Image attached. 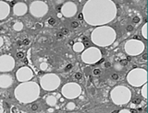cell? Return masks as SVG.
Segmentation results:
<instances>
[{
    "instance_id": "cell-36",
    "label": "cell",
    "mask_w": 148,
    "mask_h": 113,
    "mask_svg": "<svg viewBox=\"0 0 148 113\" xmlns=\"http://www.w3.org/2000/svg\"><path fill=\"white\" fill-rule=\"evenodd\" d=\"M85 45H86V46H90V43L88 42H85Z\"/></svg>"
},
{
    "instance_id": "cell-14",
    "label": "cell",
    "mask_w": 148,
    "mask_h": 113,
    "mask_svg": "<svg viewBox=\"0 0 148 113\" xmlns=\"http://www.w3.org/2000/svg\"><path fill=\"white\" fill-rule=\"evenodd\" d=\"M71 27H72V28H78L79 23H78L77 21H72L71 22Z\"/></svg>"
},
{
    "instance_id": "cell-18",
    "label": "cell",
    "mask_w": 148,
    "mask_h": 113,
    "mask_svg": "<svg viewBox=\"0 0 148 113\" xmlns=\"http://www.w3.org/2000/svg\"><path fill=\"white\" fill-rule=\"evenodd\" d=\"M120 64H121L123 66H125V65H128V60H121V62H120Z\"/></svg>"
},
{
    "instance_id": "cell-29",
    "label": "cell",
    "mask_w": 148,
    "mask_h": 113,
    "mask_svg": "<svg viewBox=\"0 0 148 113\" xmlns=\"http://www.w3.org/2000/svg\"><path fill=\"white\" fill-rule=\"evenodd\" d=\"M3 43H4V42H3V39H2L1 37H0V47L2 46V45H3Z\"/></svg>"
},
{
    "instance_id": "cell-22",
    "label": "cell",
    "mask_w": 148,
    "mask_h": 113,
    "mask_svg": "<svg viewBox=\"0 0 148 113\" xmlns=\"http://www.w3.org/2000/svg\"><path fill=\"white\" fill-rule=\"evenodd\" d=\"M71 68H72V65H68L66 66V68H65V70H66V71H69Z\"/></svg>"
},
{
    "instance_id": "cell-20",
    "label": "cell",
    "mask_w": 148,
    "mask_h": 113,
    "mask_svg": "<svg viewBox=\"0 0 148 113\" xmlns=\"http://www.w3.org/2000/svg\"><path fill=\"white\" fill-rule=\"evenodd\" d=\"M24 45H29L30 44V40H28V39H25V40H23V42H22Z\"/></svg>"
},
{
    "instance_id": "cell-19",
    "label": "cell",
    "mask_w": 148,
    "mask_h": 113,
    "mask_svg": "<svg viewBox=\"0 0 148 113\" xmlns=\"http://www.w3.org/2000/svg\"><path fill=\"white\" fill-rule=\"evenodd\" d=\"M32 110H38V105H37V104H34V105L32 106Z\"/></svg>"
},
{
    "instance_id": "cell-28",
    "label": "cell",
    "mask_w": 148,
    "mask_h": 113,
    "mask_svg": "<svg viewBox=\"0 0 148 113\" xmlns=\"http://www.w3.org/2000/svg\"><path fill=\"white\" fill-rule=\"evenodd\" d=\"M127 30H128L129 31H131V30H133V28H132V26H128V28H127Z\"/></svg>"
},
{
    "instance_id": "cell-26",
    "label": "cell",
    "mask_w": 148,
    "mask_h": 113,
    "mask_svg": "<svg viewBox=\"0 0 148 113\" xmlns=\"http://www.w3.org/2000/svg\"><path fill=\"white\" fill-rule=\"evenodd\" d=\"M139 20H139V17H135L133 19V22H134V23H138Z\"/></svg>"
},
{
    "instance_id": "cell-15",
    "label": "cell",
    "mask_w": 148,
    "mask_h": 113,
    "mask_svg": "<svg viewBox=\"0 0 148 113\" xmlns=\"http://www.w3.org/2000/svg\"><path fill=\"white\" fill-rule=\"evenodd\" d=\"M48 23H49V25H54L56 23V20L53 19V17H51V19L48 20Z\"/></svg>"
},
{
    "instance_id": "cell-27",
    "label": "cell",
    "mask_w": 148,
    "mask_h": 113,
    "mask_svg": "<svg viewBox=\"0 0 148 113\" xmlns=\"http://www.w3.org/2000/svg\"><path fill=\"white\" fill-rule=\"evenodd\" d=\"M94 74H95V75H99V74H100V70H99V69H95V70L94 71Z\"/></svg>"
},
{
    "instance_id": "cell-10",
    "label": "cell",
    "mask_w": 148,
    "mask_h": 113,
    "mask_svg": "<svg viewBox=\"0 0 148 113\" xmlns=\"http://www.w3.org/2000/svg\"><path fill=\"white\" fill-rule=\"evenodd\" d=\"M69 5H71V4H66V5H65L62 8V12L65 16H72L73 14H75L76 13L75 10H71Z\"/></svg>"
},
{
    "instance_id": "cell-30",
    "label": "cell",
    "mask_w": 148,
    "mask_h": 113,
    "mask_svg": "<svg viewBox=\"0 0 148 113\" xmlns=\"http://www.w3.org/2000/svg\"><path fill=\"white\" fill-rule=\"evenodd\" d=\"M143 59L145 60V61H146V59H147V55H146V54H143Z\"/></svg>"
},
{
    "instance_id": "cell-9",
    "label": "cell",
    "mask_w": 148,
    "mask_h": 113,
    "mask_svg": "<svg viewBox=\"0 0 148 113\" xmlns=\"http://www.w3.org/2000/svg\"><path fill=\"white\" fill-rule=\"evenodd\" d=\"M9 14V7L4 2H0V20H4Z\"/></svg>"
},
{
    "instance_id": "cell-24",
    "label": "cell",
    "mask_w": 148,
    "mask_h": 113,
    "mask_svg": "<svg viewBox=\"0 0 148 113\" xmlns=\"http://www.w3.org/2000/svg\"><path fill=\"white\" fill-rule=\"evenodd\" d=\"M46 67H47L46 64H42V65H41V68H42V70H45Z\"/></svg>"
},
{
    "instance_id": "cell-13",
    "label": "cell",
    "mask_w": 148,
    "mask_h": 113,
    "mask_svg": "<svg viewBox=\"0 0 148 113\" xmlns=\"http://www.w3.org/2000/svg\"><path fill=\"white\" fill-rule=\"evenodd\" d=\"M17 57L18 58V59H22V58L24 57V52H18L17 53Z\"/></svg>"
},
{
    "instance_id": "cell-4",
    "label": "cell",
    "mask_w": 148,
    "mask_h": 113,
    "mask_svg": "<svg viewBox=\"0 0 148 113\" xmlns=\"http://www.w3.org/2000/svg\"><path fill=\"white\" fill-rule=\"evenodd\" d=\"M14 67V60L11 56L4 55L0 57V71L8 72L11 71Z\"/></svg>"
},
{
    "instance_id": "cell-2",
    "label": "cell",
    "mask_w": 148,
    "mask_h": 113,
    "mask_svg": "<svg viewBox=\"0 0 148 113\" xmlns=\"http://www.w3.org/2000/svg\"><path fill=\"white\" fill-rule=\"evenodd\" d=\"M60 83V79H58V75L54 74H48L44 75L41 79V85L45 90H53L56 89Z\"/></svg>"
},
{
    "instance_id": "cell-11",
    "label": "cell",
    "mask_w": 148,
    "mask_h": 113,
    "mask_svg": "<svg viewBox=\"0 0 148 113\" xmlns=\"http://www.w3.org/2000/svg\"><path fill=\"white\" fill-rule=\"evenodd\" d=\"M46 102H47L48 105H50V106H54L55 104L57 103V99H56V98L53 97V96H49V97L47 98V99H46Z\"/></svg>"
},
{
    "instance_id": "cell-37",
    "label": "cell",
    "mask_w": 148,
    "mask_h": 113,
    "mask_svg": "<svg viewBox=\"0 0 148 113\" xmlns=\"http://www.w3.org/2000/svg\"><path fill=\"white\" fill-rule=\"evenodd\" d=\"M58 17H61V14H59V13H58Z\"/></svg>"
},
{
    "instance_id": "cell-33",
    "label": "cell",
    "mask_w": 148,
    "mask_h": 113,
    "mask_svg": "<svg viewBox=\"0 0 148 113\" xmlns=\"http://www.w3.org/2000/svg\"><path fill=\"white\" fill-rule=\"evenodd\" d=\"M41 24H36V28H41Z\"/></svg>"
},
{
    "instance_id": "cell-6",
    "label": "cell",
    "mask_w": 148,
    "mask_h": 113,
    "mask_svg": "<svg viewBox=\"0 0 148 113\" xmlns=\"http://www.w3.org/2000/svg\"><path fill=\"white\" fill-rule=\"evenodd\" d=\"M0 113H24L21 111L15 106L10 107L7 102L0 101Z\"/></svg>"
},
{
    "instance_id": "cell-31",
    "label": "cell",
    "mask_w": 148,
    "mask_h": 113,
    "mask_svg": "<svg viewBox=\"0 0 148 113\" xmlns=\"http://www.w3.org/2000/svg\"><path fill=\"white\" fill-rule=\"evenodd\" d=\"M78 19L82 20L83 19V17H82V14H80V15H79V17H78Z\"/></svg>"
},
{
    "instance_id": "cell-17",
    "label": "cell",
    "mask_w": 148,
    "mask_h": 113,
    "mask_svg": "<svg viewBox=\"0 0 148 113\" xmlns=\"http://www.w3.org/2000/svg\"><path fill=\"white\" fill-rule=\"evenodd\" d=\"M139 103H141V99L140 98H134V100H133V104H139Z\"/></svg>"
},
{
    "instance_id": "cell-34",
    "label": "cell",
    "mask_w": 148,
    "mask_h": 113,
    "mask_svg": "<svg viewBox=\"0 0 148 113\" xmlns=\"http://www.w3.org/2000/svg\"><path fill=\"white\" fill-rule=\"evenodd\" d=\"M103 62H105V61H104V60H101L100 62H98V63H97V64H96V65H100V64H101V63H103Z\"/></svg>"
},
{
    "instance_id": "cell-5",
    "label": "cell",
    "mask_w": 148,
    "mask_h": 113,
    "mask_svg": "<svg viewBox=\"0 0 148 113\" xmlns=\"http://www.w3.org/2000/svg\"><path fill=\"white\" fill-rule=\"evenodd\" d=\"M32 76H34V73L28 67H22V68H21L17 72V78L21 82L30 80L31 78H32Z\"/></svg>"
},
{
    "instance_id": "cell-12",
    "label": "cell",
    "mask_w": 148,
    "mask_h": 113,
    "mask_svg": "<svg viewBox=\"0 0 148 113\" xmlns=\"http://www.w3.org/2000/svg\"><path fill=\"white\" fill-rule=\"evenodd\" d=\"M22 27H23V24L21 23V22H18V23H16L15 26H14V29L16 30H21L22 29Z\"/></svg>"
},
{
    "instance_id": "cell-21",
    "label": "cell",
    "mask_w": 148,
    "mask_h": 113,
    "mask_svg": "<svg viewBox=\"0 0 148 113\" xmlns=\"http://www.w3.org/2000/svg\"><path fill=\"white\" fill-rule=\"evenodd\" d=\"M82 74L81 73H77L76 75H75V77H76V79H81L82 78Z\"/></svg>"
},
{
    "instance_id": "cell-1",
    "label": "cell",
    "mask_w": 148,
    "mask_h": 113,
    "mask_svg": "<svg viewBox=\"0 0 148 113\" xmlns=\"http://www.w3.org/2000/svg\"><path fill=\"white\" fill-rule=\"evenodd\" d=\"M40 95V88L36 83L21 84L16 88L15 96L18 101L29 103L34 101Z\"/></svg>"
},
{
    "instance_id": "cell-32",
    "label": "cell",
    "mask_w": 148,
    "mask_h": 113,
    "mask_svg": "<svg viewBox=\"0 0 148 113\" xmlns=\"http://www.w3.org/2000/svg\"><path fill=\"white\" fill-rule=\"evenodd\" d=\"M110 66V64L109 63H106V67H109Z\"/></svg>"
},
{
    "instance_id": "cell-8",
    "label": "cell",
    "mask_w": 148,
    "mask_h": 113,
    "mask_svg": "<svg viewBox=\"0 0 148 113\" xmlns=\"http://www.w3.org/2000/svg\"><path fill=\"white\" fill-rule=\"evenodd\" d=\"M26 12H27V6L25 4L18 3L17 5L14 6V14L15 15L21 16V15H24Z\"/></svg>"
},
{
    "instance_id": "cell-3",
    "label": "cell",
    "mask_w": 148,
    "mask_h": 113,
    "mask_svg": "<svg viewBox=\"0 0 148 113\" xmlns=\"http://www.w3.org/2000/svg\"><path fill=\"white\" fill-rule=\"evenodd\" d=\"M48 7L45 3L42 1H35L31 5L30 7V11L34 17H43L47 13Z\"/></svg>"
},
{
    "instance_id": "cell-7",
    "label": "cell",
    "mask_w": 148,
    "mask_h": 113,
    "mask_svg": "<svg viewBox=\"0 0 148 113\" xmlns=\"http://www.w3.org/2000/svg\"><path fill=\"white\" fill-rule=\"evenodd\" d=\"M12 84V77L10 75H0V87L7 88L10 87Z\"/></svg>"
},
{
    "instance_id": "cell-35",
    "label": "cell",
    "mask_w": 148,
    "mask_h": 113,
    "mask_svg": "<svg viewBox=\"0 0 148 113\" xmlns=\"http://www.w3.org/2000/svg\"><path fill=\"white\" fill-rule=\"evenodd\" d=\"M132 113H137V110H132Z\"/></svg>"
},
{
    "instance_id": "cell-23",
    "label": "cell",
    "mask_w": 148,
    "mask_h": 113,
    "mask_svg": "<svg viewBox=\"0 0 148 113\" xmlns=\"http://www.w3.org/2000/svg\"><path fill=\"white\" fill-rule=\"evenodd\" d=\"M112 78H113L114 80H118V79H119V75H118L117 74H113V75H112Z\"/></svg>"
},
{
    "instance_id": "cell-25",
    "label": "cell",
    "mask_w": 148,
    "mask_h": 113,
    "mask_svg": "<svg viewBox=\"0 0 148 113\" xmlns=\"http://www.w3.org/2000/svg\"><path fill=\"white\" fill-rule=\"evenodd\" d=\"M62 32H63V34H68L69 31V30L68 29H63L62 30Z\"/></svg>"
},
{
    "instance_id": "cell-38",
    "label": "cell",
    "mask_w": 148,
    "mask_h": 113,
    "mask_svg": "<svg viewBox=\"0 0 148 113\" xmlns=\"http://www.w3.org/2000/svg\"><path fill=\"white\" fill-rule=\"evenodd\" d=\"M112 113H118V111H117V110H115V111H113Z\"/></svg>"
},
{
    "instance_id": "cell-16",
    "label": "cell",
    "mask_w": 148,
    "mask_h": 113,
    "mask_svg": "<svg viewBox=\"0 0 148 113\" xmlns=\"http://www.w3.org/2000/svg\"><path fill=\"white\" fill-rule=\"evenodd\" d=\"M67 108H69V110H71V108H75V105H74L73 103H69V105L67 106Z\"/></svg>"
}]
</instances>
